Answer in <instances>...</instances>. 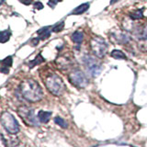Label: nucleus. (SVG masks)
<instances>
[{"label":"nucleus","instance_id":"obj_1","mask_svg":"<svg viewBox=\"0 0 147 147\" xmlns=\"http://www.w3.org/2000/svg\"><path fill=\"white\" fill-rule=\"evenodd\" d=\"M20 91L22 98L29 102H38L43 98V91L39 83L31 78L25 79L21 83Z\"/></svg>","mask_w":147,"mask_h":147},{"label":"nucleus","instance_id":"obj_2","mask_svg":"<svg viewBox=\"0 0 147 147\" xmlns=\"http://www.w3.org/2000/svg\"><path fill=\"white\" fill-rule=\"evenodd\" d=\"M44 84L47 89L54 96H61L65 90V86L62 78L54 73H49L44 78Z\"/></svg>","mask_w":147,"mask_h":147},{"label":"nucleus","instance_id":"obj_3","mask_svg":"<svg viewBox=\"0 0 147 147\" xmlns=\"http://www.w3.org/2000/svg\"><path fill=\"white\" fill-rule=\"evenodd\" d=\"M0 122L9 134H17L20 131V124L11 113L3 112L0 116Z\"/></svg>","mask_w":147,"mask_h":147},{"label":"nucleus","instance_id":"obj_4","mask_svg":"<svg viewBox=\"0 0 147 147\" xmlns=\"http://www.w3.org/2000/svg\"><path fill=\"white\" fill-rule=\"evenodd\" d=\"M90 47L93 53L98 58H103L108 52V44L101 37H94L90 41Z\"/></svg>","mask_w":147,"mask_h":147},{"label":"nucleus","instance_id":"obj_5","mask_svg":"<svg viewBox=\"0 0 147 147\" xmlns=\"http://www.w3.org/2000/svg\"><path fill=\"white\" fill-rule=\"evenodd\" d=\"M18 113L20 117L22 119V121L28 126H38L39 121L37 117L34 115V110L32 109H30L29 107L23 106V107L18 108Z\"/></svg>","mask_w":147,"mask_h":147},{"label":"nucleus","instance_id":"obj_6","mask_svg":"<svg viewBox=\"0 0 147 147\" xmlns=\"http://www.w3.org/2000/svg\"><path fill=\"white\" fill-rule=\"evenodd\" d=\"M69 81L72 84L79 88H84L88 85V79L85 76V74L80 70H74L70 72L68 76Z\"/></svg>","mask_w":147,"mask_h":147},{"label":"nucleus","instance_id":"obj_7","mask_svg":"<svg viewBox=\"0 0 147 147\" xmlns=\"http://www.w3.org/2000/svg\"><path fill=\"white\" fill-rule=\"evenodd\" d=\"M13 63V59L11 56H7L5 59H3L2 61H0V72L7 75L9 73V67L12 65Z\"/></svg>","mask_w":147,"mask_h":147},{"label":"nucleus","instance_id":"obj_8","mask_svg":"<svg viewBox=\"0 0 147 147\" xmlns=\"http://www.w3.org/2000/svg\"><path fill=\"white\" fill-rule=\"evenodd\" d=\"M56 63L58 64V66L62 69H67L69 66L72 64V62L70 61V59L66 56H61L57 59Z\"/></svg>","mask_w":147,"mask_h":147},{"label":"nucleus","instance_id":"obj_9","mask_svg":"<svg viewBox=\"0 0 147 147\" xmlns=\"http://www.w3.org/2000/svg\"><path fill=\"white\" fill-rule=\"evenodd\" d=\"M51 116H52V112L51 111H45V110H40L38 113V119L41 123H47Z\"/></svg>","mask_w":147,"mask_h":147},{"label":"nucleus","instance_id":"obj_10","mask_svg":"<svg viewBox=\"0 0 147 147\" xmlns=\"http://www.w3.org/2000/svg\"><path fill=\"white\" fill-rule=\"evenodd\" d=\"M88 63V68H89V72L90 74L93 76H98L100 72H101V68L100 66L98 65V63L93 62V63Z\"/></svg>","mask_w":147,"mask_h":147},{"label":"nucleus","instance_id":"obj_11","mask_svg":"<svg viewBox=\"0 0 147 147\" xmlns=\"http://www.w3.org/2000/svg\"><path fill=\"white\" fill-rule=\"evenodd\" d=\"M115 38H116V40L118 41V43H126L130 40V36H129L128 33H125V32H119V34H114Z\"/></svg>","mask_w":147,"mask_h":147},{"label":"nucleus","instance_id":"obj_12","mask_svg":"<svg viewBox=\"0 0 147 147\" xmlns=\"http://www.w3.org/2000/svg\"><path fill=\"white\" fill-rule=\"evenodd\" d=\"M88 8H89V3L81 4L80 6H78L76 8L74 9L72 14H74V15H80V14H83L84 12H86Z\"/></svg>","mask_w":147,"mask_h":147},{"label":"nucleus","instance_id":"obj_13","mask_svg":"<svg viewBox=\"0 0 147 147\" xmlns=\"http://www.w3.org/2000/svg\"><path fill=\"white\" fill-rule=\"evenodd\" d=\"M38 34H39V39L40 40H46L48 39L50 35H51V31H50V28L49 27H45L38 30Z\"/></svg>","mask_w":147,"mask_h":147},{"label":"nucleus","instance_id":"obj_14","mask_svg":"<svg viewBox=\"0 0 147 147\" xmlns=\"http://www.w3.org/2000/svg\"><path fill=\"white\" fill-rule=\"evenodd\" d=\"M71 39L75 43L80 44V43H82L83 40H84V34H83L82 32H80V31H76V32H74V33L72 34Z\"/></svg>","mask_w":147,"mask_h":147},{"label":"nucleus","instance_id":"obj_15","mask_svg":"<svg viewBox=\"0 0 147 147\" xmlns=\"http://www.w3.org/2000/svg\"><path fill=\"white\" fill-rule=\"evenodd\" d=\"M129 17L131 18V20H142L144 18V13L142 10L139 9V10H134L129 13Z\"/></svg>","mask_w":147,"mask_h":147},{"label":"nucleus","instance_id":"obj_16","mask_svg":"<svg viewBox=\"0 0 147 147\" xmlns=\"http://www.w3.org/2000/svg\"><path fill=\"white\" fill-rule=\"evenodd\" d=\"M43 62H45V59L42 56H41V54H38L35 57L34 60H32V61H30L29 63V66H30V68H33L34 66L38 65V64L43 63Z\"/></svg>","mask_w":147,"mask_h":147},{"label":"nucleus","instance_id":"obj_17","mask_svg":"<svg viewBox=\"0 0 147 147\" xmlns=\"http://www.w3.org/2000/svg\"><path fill=\"white\" fill-rule=\"evenodd\" d=\"M11 36V32L6 30H3L0 32V42L1 43H5L7 42V41L9 40V38H10Z\"/></svg>","mask_w":147,"mask_h":147},{"label":"nucleus","instance_id":"obj_18","mask_svg":"<svg viewBox=\"0 0 147 147\" xmlns=\"http://www.w3.org/2000/svg\"><path fill=\"white\" fill-rule=\"evenodd\" d=\"M137 36L139 37V39L141 40H147V26L140 28V30L137 33Z\"/></svg>","mask_w":147,"mask_h":147},{"label":"nucleus","instance_id":"obj_19","mask_svg":"<svg viewBox=\"0 0 147 147\" xmlns=\"http://www.w3.org/2000/svg\"><path fill=\"white\" fill-rule=\"evenodd\" d=\"M111 57L115 58V59H118V60H123V59H126L125 54H124L121 51L119 50H114L111 52Z\"/></svg>","mask_w":147,"mask_h":147},{"label":"nucleus","instance_id":"obj_20","mask_svg":"<svg viewBox=\"0 0 147 147\" xmlns=\"http://www.w3.org/2000/svg\"><path fill=\"white\" fill-rule=\"evenodd\" d=\"M54 122L57 124V125H59L60 127H62V128H67L68 126V124L67 122L64 121V119L61 117H56V118H54Z\"/></svg>","mask_w":147,"mask_h":147},{"label":"nucleus","instance_id":"obj_21","mask_svg":"<svg viewBox=\"0 0 147 147\" xmlns=\"http://www.w3.org/2000/svg\"><path fill=\"white\" fill-rule=\"evenodd\" d=\"M63 27H64V22H61V23H59V24H57L56 26L53 28V32H60L61 30H63Z\"/></svg>","mask_w":147,"mask_h":147},{"label":"nucleus","instance_id":"obj_22","mask_svg":"<svg viewBox=\"0 0 147 147\" xmlns=\"http://www.w3.org/2000/svg\"><path fill=\"white\" fill-rule=\"evenodd\" d=\"M7 140L1 133H0V147H7Z\"/></svg>","mask_w":147,"mask_h":147},{"label":"nucleus","instance_id":"obj_23","mask_svg":"<svg viewBox=\"0 0 147 147\" xmlns=\"http://www.w3.org/2000/svg\"><path fill=\"white\" fill-rule=\"evenodd\" d=\"M34 8L38 9V10H40V9H42L43 8V5L41 4L40 2H36V3H34Z\"/></svg>","mask_w":147,"mask_h":147},{"label":"nucleus","instance_id":"obj_24","mask_svg":"<svg viewBox=\"0 0 147 147\" xmlns=\"http://www.w3.org/2000/svg\"><path fill=\"white\" fill-rule=\"evenodd\" d=\"M60 1V0H49V3H48V5L50 7H55V5H57V3Z\"/></svg>","mask_w":147,"mask_h":147},{"label":"nucleus","instance_id":"obj_25","mask_svg":"<svg viewBox=\"0 0 147 147\" xmlns=\"http://www.w3.org/2000/svg\"><path fill=\"white\" fill-rule=\"evenodd\" d=\"M39 40H40V39H39V38H34V39H32V40H31L30 44H31L32 46H36V45H38V44H39Z\"/></svg>","mask_w":147,"mask_h":147},{"label":"nucleus","instance_id":"obj_26","mask_svg":"<svg viewBox=\"0 0 147 147\" xmlns=\"http://www.w3.org/2000/svg\"><path fill=\"white\" fill-rule=\"evenodd\" d=\"M20 2L22 3L23 5H26V6H29L31 4V0H20Z\"/></svg>","mask_w":147,"mask_h":147},{"label":"nucleus","instance_id":"obj_27","mask_svg":"<svg viewBox=\"0 0 147 147\" xmlns=\"http://www.w3.org/2000/svg\"><path fill=\"white\" fill-rule=\"evenodd\" d=\"M117 1H118V0H110V4H111V5L112 4H115Z\"/></svg>","mask_w":147,"mask_h":147},{"label":"nucleus","instance_id":"obj_28","mask_svg":"<svg viewBox=\"0 0 147 147\" xmlns=\"http://www.w3.org/2000/svg\"><path fill=\"white\" fill-rule=\"evenodd\" d=\"M4 2H5V0H0V6H1V5H2Z\"/></svg>","mask_w":147,"mask_h":147}]
</instances>
